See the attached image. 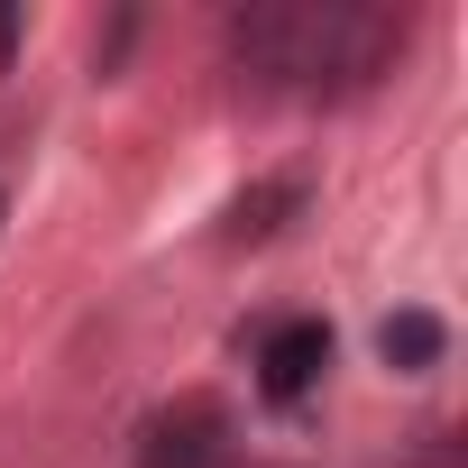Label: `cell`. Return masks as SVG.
<instances>
[{
  "mask_svg": "<svg viewBox=\"0 0 468 468\" xmlns=\"http://www.w3.org/2000/svg\"><path fill=\"white\" fill-rule=\"evenodd\" d=\"M377 349H386V358H395V367H431V358H441V349H450V331H441V322H431V313H395V322H386V331H377Z\"/></svg>",
  "mask_w": 468,
  "mask_h": 468,
  "instance_id": "cell-4",
  "label": "cell"
},
{
  "mask_svg": "<svg viewBox=\"0 0 468 468\" xmlns=\"http://www.w3.org/2000/svg\"><path fill=\"white\" fill-rule=\"evenodd\" d=\"M28 37V10H0V65H10V47Z\"/></svg>",
  "mask_w": 468,
  "mask_h": 468,
  "instance_id": "cell-5",
  "label": "cell"
},
{
  "mask_svg": "<svg viewBox=\"0 0 468 468\" xmlns=\"http://www.w3.org/2000/svg\"><path fill=\"white\" fill-rule=\"evenodd\" d=\"M220 459H229V431H220V413L202 395L175 404V413H156L147 441H138V468H220Z\"/></svg>",
  "mask_w": 468,
  "mask_h": 468,
  "instance_id": "cell-1",
  "label": "cell"
},
{
  "mask_svg": "<svg viewBox=\"0 0 468 468\" xmlns=\"http://www.w3.org/2000/svg\"><path fill=\"white\" fill-rule=\"evenodd\" d=\"M303 202V184L285 175V184H258V193H239V202H229V220H220V239H267V229L285 220Z\"/></svg>",
  "mask_w": 468,
  "mask_h": 468,
  "instance_id": "cell-3",
  "label": "cell"
},
{
  "mask_svg": "<svg viewBox=\"0 0 468 468\" xmlns=\"http://www.w3.org/2000/svg\"><path fill=\"white\" fill-rule=\"evenodd\" d=\"M331 367V322H276L267 331V349H258V386H267V404H294V395H313V377Z\"/></svg>",
  "mask_w": 468,
  "mask_h": 468,
  "instance_id": "cell-2",
  "label": "cell"
},
{
  "mask_svg": "<svg viewBox=\"0 0 468 468\" xmlns=\"http://www.w3.org/2000/svg\"><path fill=\"white\" fill-rule=\"evenodd\" d=\"M0 220H10V202H0Z\"/></svg>",
  "mask_w": 468,
  "mask_h": 468,
  "instance_id": "cell-6",
  "label": "cell"
}]
</instances>
